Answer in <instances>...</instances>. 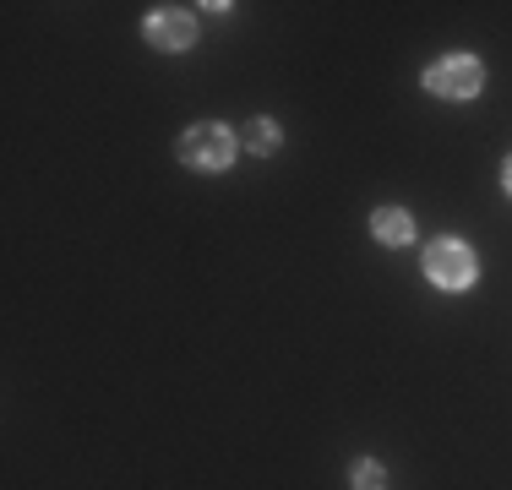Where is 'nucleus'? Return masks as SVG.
Here are the masks:
<instances>
[{"label":"nucleus","instance_id":"obj_1","mask_svg":"<svg viewBox=\"0 0 512 490\" xmlns=\"http://www.w3.org/2000/svg\"><path fill=\"white\" fill-rule=\"evenodd\" d=\"M180 158H186L191 169H224L229 158H235V131L218 126V120H202V126H191L186 137H180Z\"/></svg>","mask_w":512,"mask_h":490},{"label":"nucleus","instance_id":"obj_2","mask_svg":"<svg viewBox=\"0 0 512 490\" xmlns=\"http://www.w3.org/2000/svg\"><path fill=\"white\" fill-rule=\"evenodd\" d=\"M425 273H431V284H442V289H469L474 278H480V267H474L469 245L431 240V245H425Z\"/></svg>","mask_w":512,"mask_h":490},{"label":"nucleus","instance_id":"obj_3","mask_svg":"<svg viewBox=\"0 0 512 490\" xmlns=\"http://www.w3.org/2000/svg\"><path fill=\"white\" fill-rule=\"evenodd\" d=\"M485 82L480 60L474 55H442L431 71H425V88H431L436 98H474Z\"/></svg>","mask_w":512,"mask_h":490},{"label":"nucleus","instance_id":"obj_4","mask_svg":"<svg viewBox=\"0 0 512 490\" xmlns=\"http://www.w3.org/2000/svg\"><path fill=\"white\" fill-rule=\"evenodd\" d=\"M148 44L153 49H191V39H197V22H191V11H180V6H158L153 17H148Z\"/></svg>","mask_w":512,"mask_h":490},{"label":"nucleus","instance_id":"obj_5","mask_svg":"<svg viewBox=\"0 0 512 490\" xmlns=\"http://www.w3.org/2000/svg\"><path fill=\"white\" fill-rule=\"evenodd\" d=\"M371 235L387 240V245H409L414 240V224H409L404 207H376V213H371Z\"/></svg>","mask_w":512,"mask_h":490},{"label":"nucleus","instance_id":"obj_6","mask_svg":"<svg viewBox=\"0 0 512 490\" xmlns=\"http://www.w3.org/2000/svg\"><path fill=\"white\" fill-rule=\"evenodd\" d=\"M240 142H246L251 153H273V147H278V126H273V120H251V126L240 131Z\"/></svg>","mask_w":512,"mask_h":490},{"label":"nucleus","instance_id":"obj_7","mask_svg":"<svg viewBox=\"0 0 512 490\" xmlns=\"http://www.w3.org/2000/svg\"><path fill=\"white\" fill-rule=\"evenodd\" d=\"M355 490H387L382 463H355Z\"/></svg>","mask_w":512,"mask_h":490},{"label":"nucleus","instance_id":"obj_8","mask_svg":"<svg viewBox=\"0 0 512 490\" xmlns=\"http://www.w3.org/2000/svg\"><path fill=\"white\" fill-rule=\"evenodd\" d=\"M502 186H507V196H512V158L502 164Z\"/></svg>","mask_w":512,"mask_h":490}]
</instances>
